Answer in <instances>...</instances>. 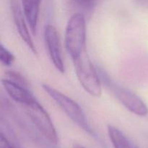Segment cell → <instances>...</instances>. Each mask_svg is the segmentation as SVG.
Returning a JSON list of instances; mask_svg holds the SVG:
<instances>
[{
	"label": "cell",
	"instance_id": "6da1fadb",
	"mask_svg": "<svg viewBox=\"0 0 148 148\" xmlns=\"http://www.w3.org/2000/svg\"><path fill=\"white\" fill-rule=\"evenodd\" d=\"M102 85L128 110L138 116L148 114V107L143 99L129 88L115 82L102 67H98Z\"/></svg>",
	"mask_w": 148,
	"mask_h": 148
},
{
	"label": "cell",
	"instance_id": "7a4b0ae2",
	"mask_svg": "<svg viewBox=\"0 0 148 148\" xmlns=\"http://www.w3.org/2000/svg\"><path fill=\"white\" fill-rule=\"evenodd\" d=\"M43 90L57 104L58 106L79 128L92 136H95L88 119L82 107L70 97L48 84L42 85Z\"/></svg>",
	"mask_w": 148,
	"mask_h": 148
},
{
	"label": "cell",
	"instance_id": "3957f363",
	"mask_svg": "<svg viewBox=\"0 0 148 148\" xmlns=\"http://www.w3.org/2000/svg\"><path fill=\"white\" fill-rule=\"evenodd\" d=\"M86 20L83 13L76 12L69 19L65 30V46L71 59L87 51Z\"/></svg>",
	"mask_w": 148,
	"mask_h": 148
},
{
	"label": "cell",
	"instance_id": "277c9868",
	"mask_svg": "<svg viewBox=\"0 0 148 148\" xmlns=\"http://www.w3.org/2000/svg\"><path fill=\"white\" fill-rule=\"evenodd\" d=\"M76 76L81 86L89 95L100 97L102 94V82L98 68L91 62L87 51L78 57L72 59Z\"/></svg>",
	"mask_w": 148,
	"mask_h": 148
},
{
	"label": "cell",
	"instance_id": "5b68a950",
	"mask_svg": "<svg viewBox=\"0 0 148 148\" xmlns=\"http://www.w3.org/2000/svg\"><path fill=\"white\" fill-rule=\"evenodd\" d=\"M26 115L36 130L50 143L56 145L58 143V135L52 120L43 106L36 100L24 107Z\"/></svg>",
	"mask_w": 148,
	"mask_h": 148
},
{
	"label": "cell",
	"instance_id": "8992f818",
	"mask_svg": "<svg viewBox=\"0 0 148 148\" xmlns=\"http://www.w3.org/2000/svg\"><path fill=\"white\" fill-rule=\"evenodd\" d=\"M43 38L52 64L60 73H64L65 67L61 51L60 40L56 27L51 24L46 25L43 32Z\"/></svg>",
	"mask_w": 148,
	"mask_h": 148
},
{
	"label": "cell",
	"instance_id": "52a82bcc",
	"mask_svg": "<svg viewBox=\"0 0 148 148\" xmlns=\"http://www.w3.org/2000/svg\"><path fill=\"white\" fill-rule=\"evenodd\" d=\"M10 10L14 25L20 38L27 45V47L31 50V51L35 54H37L36 46L33 43L31 36L29 33L28 27L26 24L27 20L25 17L23 8L17 0H10Z\"/></svg>",
	"mask_w": 148,
	"mask_h": 148
},
{
	"label": "cell",
	"instance_id": "ba28073f",
	"mask_svg": "<svg viewBox=\"0 0 148 148\" xmlns=\"http://www.w3.org/2000/svg\"><path fill=\"white\" fill-rule=\"evenodd\" d=\"M1 82L7 95L23 107L37 100L28 87L13 82L5 78H3Z\"/></svg>",
	"mask_w": 148,
	"mask_h": 148
},
{
	"label": "cell",
	"instance_id": "9c48e42d",
	"mask_svg": "<svg viewBox=\"0 0 148 148\" xmlns=\"http://www.w3.org/2000/svg\"><path fill=\"white\" fill-rule=\"evenodd\" d=\"M40 3L41 0H22V8L33 35L37 32Z\"/></svg>",
	"mask_w": 148,
	"mask_h": 148
},
{
	"label": "cell",
	"instance_id": "30bf717a",
	"mask_svg": "<svg viewBox=\"0 0 148 148\" xmlns=\"http://www.w3.org/2000/svg\"><path fill=\"white\" fill-rule=\"evenodd\" d=\"M107 131L114 148H139L117 127L108 125Z\"/></svg>",
	"mask_w": 148,
	"mask_h": 148
},
{
	"label": "cell",
	"instance_id": "8fae6325",
	"mask_svg": "<svg viewBox=\"0 0 148 148\" xmlns=\"http://www.w3.org/2000/svg\"><path fill=\"white\" fill-rule=\"evenodd\" d=\"M14 54L9 50L8 49L4 46V45L1 44L0 46V61L1 64L4 66H11L14 62Z\"/></svg>",
	"mask_w": 148,
	"mask_h": 148
},
{
	"label": "cell",
	"instance_id": "7c38bea8",
	"mask_svg": "<svg viewBox=\"0 0 148 148\" xmlns=\"http://www.w3.org/2000/svg\"><path fill=\"white\" fill-rule=\"evenodd\" d=\"M4 78L13 82H15V83L20 84V85H24V86L28 87L29 88L28 82H27V79L21 74L17 72H15V71H7L5 72V75H4Z\"/></svg>",
	"mask_w": 148,
	"mask_h": 148
},
{
	"label": "cell",
	"instance_id": "4fadbf2b",
	"mask_svg": "<svg viewBox=\"0 0 148 148\" xmlns=\"http://www.w3.org/2000/svg\"><path fill=\"white\" fill-rule=\"evenodd\" d=\"M75 5L85 12H90L96 5L98 0H74Z\"/></svg>",
	"mask_w": 148,
	"mask_h": 148
},
{
	"label": "cell",
	"instance_id": "5bb4252c",
	"mask_svg": "<svg viewBox=\"0 0 148 148\" xmlns=\"http://www.w3.org/2000/svg\"><path fill=\"white\" fill-rule=\"evenodd\" d=\"M0 148H18L15 144L11 142L3 132H1V140H0Z\"/></svg>",
	"mask_w": 148,
	"mask_h": 148
},
{
	"label": "cell",
	"instance_id": "9a60e30c",
	"mask_svg": "<svg viewBox=\"0 0 148 148\" xmlns=\"http://www.w3.org/2000/svg\"><path fill=\"white\" fill-rule=\"evenodd\" d=\"M133 4L137 7L148 10V0H132Z\"/></svg>",
	"mask_w": 148,
	"mask_h": 148
},
{
	"label": "cell",
	"instance_id": "2e32d148",
	"mask_svg": "<svg viewBox=\"0 0 148 148\" xmlns=\"http://www.w3.org/2000/svg\"><path fill=\"white\" fill-rule=\"evenodd\" d=\"M73 148H86V147H85L84 146L81 145L77 144V143H75V144L73 145Z\"/></svg>",
	"mask_w": 148,
	"mask_h": 148
}]
</instances>
